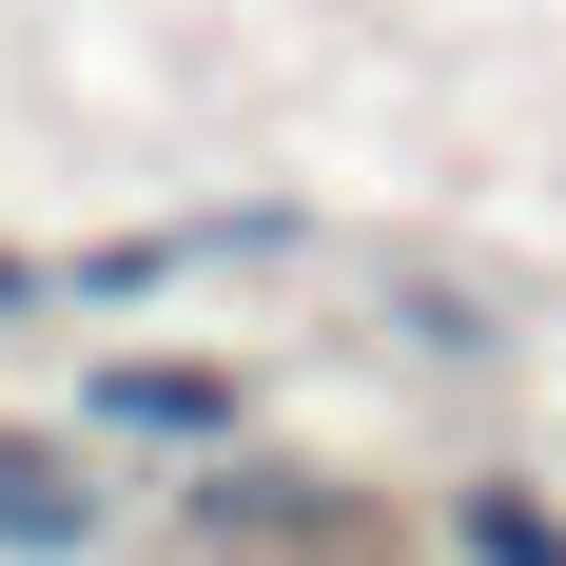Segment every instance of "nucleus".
<instances>
[{
  "label": "nucleus",
  "mask_w": 566,
  "mask_h": 566,
  "mask_svg": "<svg viewBox=\"0 0 566 566\" xmlns=\"http://www.w3.org/2000/svg\"><path fill=\"white\" fill-rule=\"evenodd\" d=\"M0 547H20V566H59V547H98V489H59L40 450H0Z\"/></svg>",
  "instance_id": "obj_1"
},
{
  "label": "nucleus",
  "mask_w": 566,
  "mask_h": 566,
  "mask_svg": "<svg viewBox=\"0 0 566 566\" xmlns=\"http://www.w3.org/2000/svg\"><path fill=\"white\" fill-rule=\"evenodd\" d=\"M98 410H137V430H234V371H98Z\"/></svg>",
  "instance_id": "obj_2"
}]
</instances>
